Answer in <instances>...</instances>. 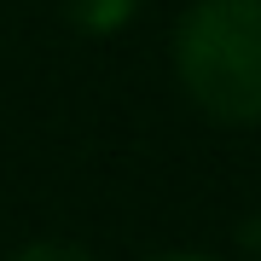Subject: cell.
I'll return each instance as SVG.
<instances>
[{
    "instance_id": "1",
    "label": "cell",
    "mask_w": 261,
    "mask_h": 261,
    "mask_svg": "<svg viewBox=\"0 0 261 261\" xmlns=\"http://www.w3.org/2000/svg\"><path fill=\"white\" fill-rule=\"evenodd\" d=\"M168 70L215 128H261V0H186L168 29Z\"/></svg>"
},
{
    "instance_id": "3",
    "label": "cell",
    "mask_w": 261,
    "mask_h": 261,
    "mask_svg": "<svg viewBox=\"0 0 261 261\" xmlns=\"http://www.w3.org/2000/svg\"><path fill=\"white\" fill-rule=\"evenodd\" d=\"M6 261H99V255L75 238H29L18 250H6Z\"/></svg>"
},
{
    "instance_id": "4",
    "label": "cell",
    "mask_w": 261,
    "mask_h": 261,
    "mask_svg": "<svg viewBox=\"0 0 261 261\" xmlns=\"http://www.w3.org/2000/svg\"><path fill=\"white\" fill-rule=\"evenodd\" d=\"M145 261H226V255H209V250H157Z\"/></svg>"
},
{
    "instance_id": "2",
    "label": "cell",
    "mask_w": 261,
    "mask_h": 261,
    "mask_svg": "<svg viewBox=\"0 0 261 261\" xmlns=\"http://www.w3.org/2000/svg\"><path fill=\"white\" fill-rule=\"evenodd\" d=\"M145 0H58V18H64L75 35L87 41H105V35H122L134 18H140Z\"/></svg>"
}]
</instances>
